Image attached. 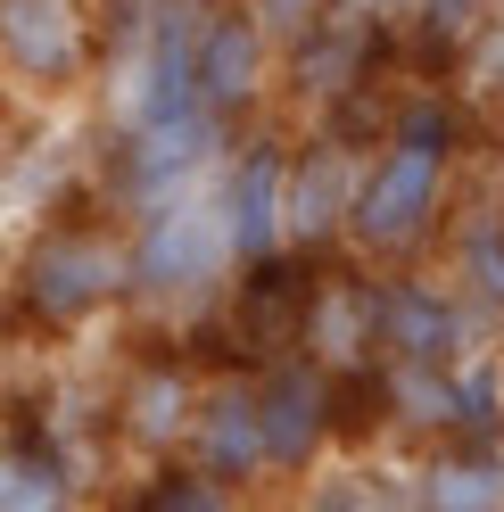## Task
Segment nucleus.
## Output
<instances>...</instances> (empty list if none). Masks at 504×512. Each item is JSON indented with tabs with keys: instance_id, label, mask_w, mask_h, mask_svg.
<instances>
[{
	"instance_id": "obj_10",
	"label": "nucleus",
	"mask_w": 504,
	"mask_h": 512,
	"mask_svg": "<svg viewBox=\"0 0 504 512\" xmlns=\"http://www.w3.org/2000/svg\"><path fill=\"white\" fill-rule=\"evenodd\" d=\"M306 314H314V281H306V265L290 256H265V265H248V281H240V339L257 347V356H273L281 364V347H306Z\"/></svg>"
},
{
	"instance_id": "obj_4",
	"label": "nucleus",
	"mask_w": 504,
	"mask_h": 512,
	"mask_svg": "<svg viewBox=\"0 0 504 512\" xmlns=\"http://www.w3.org/2000/svg\"><path fill=\"white\" fill-rule=\"evenodd\" d=\"M0 75L25 91H75L91 75L83 0H0Z\"/></svg>"
},
{
	"instance_id": "obj_6",
	"label": "nucleus",
	"mask_w": 504,
	"mask_h": 512,
	"mask_svg": "<svg viewBox=\"0 0 504 512\" xmlns=\"http://www.w3.org/2000/svg\"><path fill=\"white\" fill-rule=\"evenodd\" d=\"M257 422H265V471H306L314 446L331 438V380L306 356H281L257 380Z\"/></svg>"
},
{
	"instance_id": "obj_1",
	"label": "nucleus",
	"mask_w": 504,
	"mask_h": 512,
	"mask_svg": "<svg viewBox=\"0 0 504 512\" xmlns=\"http://www.w3.org/2000/svg\"><path fill=\"white\" fill-rule=\"evenodd\" d=\"M124 290H133L124 240L100 232V223H50V232H34V248L17 256V306L34 314V323H50V331L91 323V314L116 306Z\"/></svg>"
},
{
	"instance_id": "obj_25",
	"label": "nucleus",
	"mask_w": 504,
	"mask_h": 512,
	"mask_svg": "<svg viewBox=\"0 0 504 512\" xmlns=\"http://www.w3.org/2000/svg\"><path fill=\"white\" fill-rule=\"evenodd\" d=\"M0 281H9V248H0Z\"/></svg>"
},
{
	"instance_id": "obj_11",
	"label": "nucleus",
	"mask_w": 504,
	"mask_h": 512,
	"mask_svg": "<svg viewBox=\"0 0 504 512\" xmlns=\"http://www.w3.org/2000/svg\"><path fill=\"white\" fill-rule=\"evenodd\" d=\"M281 199H290V157L273 141H257L232 166V190H224V223H232V256L240 265H265L281 248Z\"/></svg>"
},
{
	"instance_id": "obj_17",
	"label": "nucleus",
	"mask_w": 504,
	"mask_h": 512,
	"mask_svg": "<svg viewBox=\"0 0 504 512\" xmlns=\"http://www.w3.org/2000/svg\"><path fill=\"white\" fill-rule=\"evenodd\" d=\"M133 512H240V504H232V488H215L199 471H157L133 496Z\"/></svg>"
},
{
	"instance_id": "obj_15",
	"label": "nucleus",
	"mask_w": 504,
	"mask_h": 512,
	"mask_svg": "<svg viewBox=\"0 0 504 512\" xmlns=\"http://www.w3.org/2000/svg\"><path fill=\"white\" fill-rule=\"evenodd\" d=\"M372 17H339V25H314V34L298 42V83L306 91H348L356 75H364V50H372V34H364Z\"/></svg>"
},
{
	"instance_id": "obj_18",
	"label": "nucleus",
	"mask_w": 504,
	"mask_h": 512,
	"mask_svg": "<svg viewBox=\"0 0 504 512\" xmlns=\"http://www.w3.org/2000/svg\"><path fill=\"white\" fill-rule=\"evenodd\" d=\"M331 0H248V17L265 25V42H306L314 25H323Z\"/></svg>"
},
{
	"instance_id": "obj_14",
	"label": "nucleus",
	"mask_w": 504,
	"mask_h": 512,
	"mask_svg": "<svg viewBox=\"0 0 504 512\" xmlns=\"http://www.w3.org/2000/svg\"><path fill=\"white\" fill-rule=\"evenodd\" d=\"M430 512H504V463L496 455H438L422 471Z\"/></svg>"
},
{
	"instance_id": "obj_9",
	"label": "nucleus",
	"mask_w": 504,
	"mask_h": 512,
	"mask_svg": "<svg viewBox=\"0 0 504 512\" xmlns=\"http://www.w3.org/2000/svg\"><path fill=\"white\" fill-rule=\"evenodd\" d=\"M224 141V124L215 116H174V124H124V190L133 199H174L182 174L207 166V149Z\"/></svg>"
},
{
	"instance_id": "obj_13",
	"label": "nucleus",
	"mask_w": 504,
	"mask_h": 512,
	"mask_svg": "<svg viewBox=\"0 0 504 512\" xmlns=\"http://www.w3.org/2000/svg\"><path fill=\"white\" fill-rule=\"evenodd\" d=\"M356 207V166H348V141H314L298 166H290V199H281V232L298 240H323L339 232Z\"/></svg>"
},
{
	"instance_id": "obj_22",
	"label": "nucleus",
	"mask_w": 504,
	"mask_h": 512,
	"mask_svg": "<svg viewBox=\"0 0 504 512\" xmlns=\"http://www.w3.org/2000/svg\"><path fill=\"white\" fill-rule=\"evenodd\" d=\"M298 512H364V488H348V479H331V488H314Z\"/></svg>"
},
{
	"instance_id": "obj_5",
	"label": "nucleus",
	"mask_w": 504,
	"mask_h": 512,
	"mask_svg": "<svg viewBox=\"0 0 504 512\" xmlns=\"http://www.w3.org/2000/svg\"><path fill=\"white\" fill-rule=\"evenodd\" d=\"M182 471L215 479V488H248L265 471V422H257V380H215L199 389V413H191V438H182Z\"/></svg>"
},
{
	"instance_id": "obj_7",
	"label": "nucleus",
	"mask_w": 504,
	"mask_h": 512,
	"mask_svg": "<svg viewBox=\"0 0 504 512\" xmlns=\"http://www.w3.org/2000/svg\"><path fill=\"white\" fill-rule=\"evenodd\" d=\"M265 25L240 9V0H224V9L207 17V42H199V108L224 124V116H240L248 100L265 91Z\"/></svg>"
},
{
	"instance_id": "obj_3",
	"label": "nucleus",
	"mask_w": 504,
	"mask_h": 512,
	"mask_svg": "<svg viewBox=\"0 0 504 512\" xmlns=\"http://www.w3.org/2000/svg\"><path fill=\"white\" fill-rule=\"evenodd\" d=\"M438 182H447V108H414L405 133H397V149L381 157V174L356 190L348 232L364 248H414L430 207H438Z\"/></svg>"
},
{
	"instance_id": "obj_2",
	"label": "nucleus",
	"mask_w": 504,
	"mask_h": 512,
	"mask_svg": "<svg viewBox=\"0 0 504 512\" xmlns=\"http://www.w3.org/2000/svg\"><path fill=\"white\" fill-rule=\"evenodd\" d=\"M232 265V223L224 199H166L141 215L133 248H124V273L133 290L124 298H149V306H182V298H207Z\"/></svg>"
},
{
	"instance_id": "obj_19",
	"label": "nucleus",
	"mask_w": 504,
	"mask_h": 512,
	"mask_svg": "<svg viewBox=\"0 0 504 512\" xmlns=\"http://www.w3.org/2000/svg\"><path fill=\"white\" fill-rule=\"evenodd\" d=\"M488 0H422V25H430V42H463L471 25H480Z\"/></svg>"
},
{
	"instance_id": "obj_21",
	"label": "nucleus",
	"mask_w": 504,
	"mask_h": 512,
	"mask_svg": "<svg viewBox=\"0 0 504 512\" xmlns=\"http://www.w3.org/2000/svg\"><path fill=\"white\" fill-rule=\"evenodd\" d=\"M471 75L488 91H504V25H480V42H471Z\"/></svg>"
},
{
	"instance_id": "obj_24",
	"label": "nucleus",
	"mask_w": 504,
	"mask_h": 512,
	"mask_svg": "<svg viewBox=\"0 0 504 512\" xmlns=\"http://www.w3.org/2000/svg\"><path fill=\"white\" fill-rule=\"evenodd\" d=\"M0 133H9V75H0Z\"/></svg>"
},
{
	"instance_id": "obj_20",
	"label": "nucleus",
	"mask_w": 504,
	"mask_h": 512,
	"mask_svg": "<svg viewBox=\"0 0 504 512\" xmlns=\"http://www.w3.org/2000/svg\"><path fill=\"white\" fill-rule=\"evenodd\" d=\"M471 281H480L488 298H504V232H488V240H471Z\"/></svg>"
},
{
	"instance_id": "obj_16",
	"label": "nucleus",
	"mask_w": 504,
	"mask_h": 512,
	"mask_svg": "<svg viewBox=\"0 0 504 512\" xmlns=\"http://www.w3.org/2000/svg\"><path fill=\"white\" fill-rule=\"evenodd\" d=\"M0 512H67V479L42 455H0Z\"/></svg>"
},
{
	"instance_id": "obj_12",
	"label": "nucleus",
	"mask_w": 504,
	"mask_h": 512,
	"mask_svg": "<svg viewBox=\"0 0 504 512\" xmlns=\"http://www.w3.org/2000/svg\"><path fill=\"white\" fill-rule=\"evenodd\" d=\"M372 347H397L414 372H438V364H455L463 323H455L447 298H430V290H414V281H397V290L372 298Z\"/></svg>"
},
{
	"instance_id": "obj_8",
	"label": "nucleus",
	"mask_w": 504,
	"mask_h": 512,
	"mask_svg": "<svg viewBox=\"0 0 504 512\" xmlns=\"http://www.w3.org/2000/svg\"><path fill=\"white\" fill-rule=\"evenodd\" d=\"M191 413H199V380L182 372L174 356H157V364H133V380H124L116 430L133 438L141 455H174V446L191 438Z\"/></svg>"
},
{
	"instance_id": "obj_23",
	"label": "nucleus",
	"mask_w": 504,
	"mask_h": 512,
	"mask_svg": "<svg viewBox=\"0 0 504 512\" xmlns=\"http://www.w3.org/2000/svg\"><path fill=\"white\" fill-rule=\"evenodd\" d=\"M364 17H389V9H414V0H356Z\"/></svg>"
}]
</instances>
